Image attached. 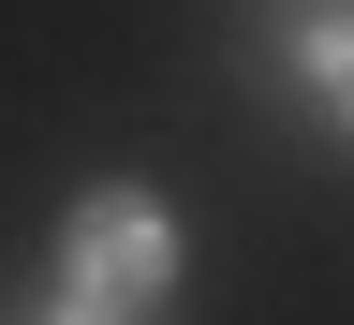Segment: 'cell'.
<instances>
[{
    "instance_id": "cell-2",
    "label": "cell",
    "mask_w": 354,
    "mask_h": 325,
    "mask_svg": "<svg viewBox=\"0 0 354 325\" xmlns=\"http://www.w3.org/2000/svg\"><path fill=\"white\" fill-rule=\"evenodd\" d=\"M295 60L325 74V89H339V118H354V15H310V30H295Z\"/></svg>"
},
{
    "instance_id": "cell-1",
    "label": "cell",
    "mask_w": 354,
    "mask_h": 325,
    "mask_svg": "<svg viewBox=\"0 0 354 325\" xmlns=\"http://www.w3.org/2000/svg\"><path fill=\"white\" fill-rule=\"evenodd\" d=\"M162 281H177V222H162L148 193H88V207L59 222V296H74V310H118V325H133Z\"/></svg>"
},
{
    "instance_id": "cell-3",
    "label": "cell",
    "mask_w": 354,
    "mask_h": 325,
    "mask_svg": "<svg viewBox=\"0 0 354 325\" xmlns=\"http://www.w3.org/2000/svg\"><path fill=\"white\" fill-rule=\"evenodd\" d=\"M15 325H118V310H74V296H59V310H15Z\"/></svg>"
}]
</instances>
